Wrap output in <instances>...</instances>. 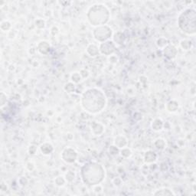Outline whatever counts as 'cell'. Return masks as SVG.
I'll list each match as a JSON object with an SVG mask.
<instances>
[{
  "mask_svg": "<svg viewBox=\"0 0 196 196\" xmlns=\"http://www.w3.org/2000/svg\"><path fill=\"white\" fill-rule=\"evenodd\" d=\"M156 159V154L154 153L153 152H147L145 156V162H154Z\"/></svg>",
  "mask_w": 196,
  "mask_h": 196,
  "instance_id": "7",
  "label": "cell"
},
{
  "mask_svg": "<svg viewBox=\"0 0 196 196\" xmlns=\"http://www.w3.org/2000/svg\"><path fill=\"white\" fill-rule=\"evenodd\" d=\"M107 100L104 93L99 89H89L82 96V106L90 113L100 112L105 107Z\"/></svg>",
  "mask_w": 196,
  "mask_h": 196,
  "instance_id": "1",
  "label": "cell"
},
{
  "mask_svg": "<svg viewBox=\"0 0 196 196\" xmlns=\"http://www.w3.org/2000/svg\"><path fill=\"white\" fill-rule=\"evenodd\" d=\"M71 79H72V81L75 83H78L79 81H81V75L79 73H74V74H72L71 76Z\"/></svg>",
  "mask_w": 196,
  "mask_h": 196,
  "instance_id": "11",
  "label": "cell"
},
{
  "mask_svg": "<svg viewBox=\"0 0 196 196\" xmlns=\"http://www.w3.org/2000/svg\"><path fill=\"white\" fill-rule=\"evenodd\" d=\"M155 195H174L173 192L171 190L168 189V188H164V189H160V190H157L156 192H154Z\"/></svg>",
  "mask_w": 196,
  "mask_h": 196,
  "instance_id": "9",
  "label": "cell"
},
{
  "mask_svg": "<svg viewBox=\"0 0 196 196\" xmlns=\"http://www.w3.org/2000/svg\"><path fill=\"white\" fill-rule=\"evenodd\" d=\"M10 28H11V24L9 22H8V21H3V22L1 23V29H2L3 32H6V31L8 30Z\"/></svg>",
  "mask_w": 196,
  "mask_h": 196,
  "instance_id": "10",
  "label": "cell"
},
{
  "mask_svg": "<svg viewBox=\"0 0 196 196\" xmlns=\"http://www.w3.org/2000/svg\"><path fill=\"white\" fill-rule=\"evenodd\" d=\"M100 50L103 54L110 55V54H112L115 50V45H114L113 41H106V42L101 44Z\"/></svg>",
  "mask_w": 196,
  "mask_h": 196,
  "instance_id": "5",
  "label": "cell"
},
{
  "mask_svg": "<svg viewBox=\"0 0 196 196\" xmlns=\"http://www.w3.org/2000/svg\"><path fill=\"white\" fill-rule=\"evenodd\" d=\"M62 158L65 162H68V163H72V162H75V160L77 159V152L71 148H67L63 151Z\"/></svg>",
  "mask_w": 196,
  "mask_h": 196,
  "instance_id": "4",
  "label": "cell"
},
{
  "mask_svg": "<svg viewBox=\"0 0 196 196\" xmlns=\"http://www.w3.org/2000/svg\"><path fill=\"white\" fill-rule=\"evenodd\" d=\"M41 150L43 152V154H45V155H48L50 154L53 150L52 146L49 143H45L41 145Z\"/></svg>",
  "mask_w": 196,
  "mask_h": 196,
  "instance_id": "6",
  "label": "cell"
},
{
  "mask_svg": "<svg viewBox=\"0 0 196 196\" xmlns=\"http://www.w3.org/2000/svg\"><path fill=\"white\" fill-rule=\"evenodd\" d=\"M190 9H187L180 15L179 18H178V25L181 29L189 34L195 33V28L190 25L191 23L195 25V21H192V22L190 21Z\"/></svg>",
  "mask_w": 196,
  "mask_h": 196,
  "instance_id": "2",
  "label": "cell"
},
{
  "mask_svg": "<svg viewBox=\"0 0 196 196\" xmlns=\"http://www.w3.org/2000/svg\"><path fill=\"white\" fill-rule=\"evenodd\" d=\"M162 126H163V123H162V120L159 119H157L156 120H154V122L152 124V129H154V130L159 131V130L162 129Z\"/></svg>",
  "mask_w": 196,
  "mask_h": 196,
  "instance_id": "8",
  "label": "cell"
},
{
  "mask_svg": "<svg viewBox=\"0 0 196 196\" xmlns=\"http://www.w3.org/2000/svg\"><path fill=\"white\" fill-rule=\"evenodd\" d=\"M111 29L108 27H99L94 32V38L99 41H103L111 36Z\"/></svg>",
  "mask_w": 196,
  "mask_h": 196,
  "instance_id": "3",
  "label": "cell"
},
{
  "mask_svg": "<svg viewBox=\"0 0 196 196\" xmlns=\"http://www.w3.org/2000/svg\"><path fill=\"white\" fill-rule=\"evenodd\" d=\"M4 100L6 101V95L3 92H2L1 93V107H3L5 105L6 102Z\"/></svg>",
  "mask_w": 196,
  "mask_h": 196,
  "instance_id": "12",
  "label": "cell"
}]
</instances>
